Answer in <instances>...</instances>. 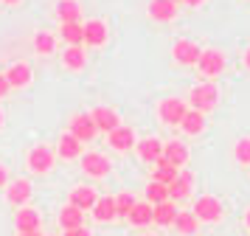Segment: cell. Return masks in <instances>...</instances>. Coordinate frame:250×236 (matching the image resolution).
<instances>
[{
	"mask_svg": "<svg viewBox=\"0 0 250 236\" xmlns=\"http://www.w3.org/2000/svg\"><path fill=\"white\" fill-rule=\"evenodd\" d=\"M216 101H219V90H216V85H211V82H203V85H197V87H191V96H188V104H191V110L197 112H208L216 107Z\"/></svg>",
	"mask_w": 250,
	"mask_h": 236,
	"instance_id": "obj_1",
	"label": "cell"
},
{
	"mask_svg": "<svg viewBox=\"0 0 250 236\" xmlns=\"http://www.w3.org/2000/svg\"><path fill=\"white\" fill-rule=\"evenodd\" d=\"M194 216L200 219V222H216L219 216H222V202L211 197V194H203L200 200L194 202Z\"/></svg>",
	"mask_w": 250,
	"mask_h": 236,
	"instance_id": "obj_2",
	"label": "cell"
},
{
	"mask_svg": "<svg viewBox=\"0 0 250 236\" xmlns=\"http://www.w3.org/2000/svg\"><path fill=\"white\" fill-rule=\"evenodd\" d=\"M188 112V107H186V101L183 99H163L158 104V115L163 124H169V127H177V124L183 121V115Z\"/></svg>",
	"mask_w": 250,
	"mask_h": 236,
	"instance_id": "obj_3",
	"label": "cell"
},
{
	"mask_svg": "<svg viewBox=\"0 0 250 236\" xmlns=\"http://www.w3.org/2000/svg\"><path fill=\"white\" fill-rule=\"evenodd\" d=\"M197 67H200L203 76H219L225 70V56L216 48H205L203 54H200V59H197Z\"/></svg>",
	"mask_w": 250,
	"mask_h": 236,
	"instance_id": "obj_4",
	"label": "cell"
},
{
	"mask_svg": "<svg viewBox=\"0 0 250 236\" xmlns=\"http://www.w3.org/2000/svg\"><path fill=\"white\" fill-rule=\"evenodd\" d=\"M68 132L76 138V141H93L96 135H99V129H96V124H93L90 118V112H79V115H73L70 118V127H68Z\"/></svg>",
	"mask_w": 250,
	"mask_h": 236,
	"instance_id": "obj_5",
	"label": "cell"
},
{
	"mask_svg": "<svg viewBox=\"0 0 250 236\" xmlns=\"http://www.w3.org/2000/svg\"><path fill=\"white\" fill-rule=\"evenodd\" d=\"M110 169H113V163L104 155H99V152H87V155H84V152H82V172H84V174H90V177H107Z\"/></svg>",
	"mask_w": 250,
	"mask_h": 236,
	"instance_id": "obj_6",
	"label": "cell"
},
{
	"mask_svg": "<svg viewBox=\"0 0 250 236\" xmlns=\"http://www.w3.org/2000/svg\"><path fill=\"white\" fill-rule=\"evenodd\" d=\"M54 160H57V155H54L48 146H34V149L28 152V169H31L34 174L51 172V169H54Z\"/></svg>",
	"mask_w": 250,
	"mask_h": 236,
	"instance_id": "obj_7",
	"label": "cell"
},
{
	"mask_svg": "<svg viewBox=\"0 0 250 236\" xmlns=\"http://www.w3.org/2000/svg\"><path fill=\"white\" fill-rule=\"evenodd\" d=\"M203 54V48L191 40H177L174 48H171V56H174V62L177 65H197V59Z\"/></svg>",
	"mask_w": 250,
	"mask_h": 236,
	"instance_id": "obj_8",
	"label": "cell"
},
{
	"mask_svg": "<svg viewBox=\"0 0 250 236\" xmlns=\"http://www.w3.org/2000/svg\"><path fill=\"white\" fill-rule=\"evenodd\" d=\"M90 118H93V124H96V129H99V132H107V135L113 132V129H118V127H121V118H118V112L110 110V107H93Z\"/></svg>",
	"mask_w": 250,
	"mask_h": 236,
	"instance_id": "obj_9",
	"label": "cell"
},
{
	"mask_svg": "<svg viewBox=\"0 0 250 236\" xmlns=\"http://www.w3.org/2000/svg\"><path fill=\"white\" fill-rule=\"evenodd\" d=\"M14 225H17V234H37V231H40V211L28 208V205L17 208Z\"/></svg>",
	"mask_w": 250,
	"mask_h": 236,
	"instance_id": "obj_10",
	"label": "cell"
},
{
	"mask_svg": "<svg viewBox=\"0 0 250 236\" xmlns=\"http://www.w3.org/2000/svg\"><path fill=\"white\" fill-rule=\"evenodd\" d=\"M96 200H99V194H96L90 186H76V189L68 194V205L79 208V211H87V208H93V205H96Z\"/></svg>",
	"mask_w": 250,
	"mask_h": 236,
	"instance_id": "obj_11",
	"label": "cell"
},
{
	"mask_svg": "<svg viewBox=\"0 0 250 236\" xmlns=\"http://www.w3.org/2000/svg\"><path fill=\"white\" fill-rule=\"evenodd\" d=\"M31 183L28 180H14V183H9V189H6V200L12 202V205H17V208H23L25 202L31 200Z\"/></svg>",
	"mask_w": 250,
	"mask_h": 236,
	"instance_id": "obj_12",
	"label": "cell"
},
{
	"mask_svg": "<svg viewBox=\"0 0 250 236\" xmlns=\"http://www.w3.org/2000/svg\"><path fill=\"white\" fill-rule=\"evenodd\" d=\"M191 189H194V174L188 169H183L177 174V180L169 186V200H186L191 194Z\"/></svg>",
	"mask_w": 250,
	"mask_h": 236,
	"instance_id": "obj_13",
	"label": "cell"
},
{
	"mask_svg": "<svg viewBox=\"0 0 250 236\" xmlns=\"http://www.w3.org/2000/svg\"><path fill=\"white\" fill-rule=\"evenodd\" d=\"M138 155L144 163H158L160 157H163V144H160L158 138H141L138 141Z\"/></svg>",
	"mask_w": 250,
	"mask_h": 236,
	"instance_id": "obj_14",
	"label": "cell"
},
{
	"mask_svg": "<svg viewBox=\"0 0 250 236\" xmlns=\"http://www.w3.org/2000/svg\"><path fill=\"white\" fill-rule=\"evenodd\" d=\"M174 14H177V3L174 0H152L149 3V17L158 22H169L174 20Z\"/></svg>",
	"mask_w": 250,
	"mask_h": 236,
	"instance_id": "obj_15",
	"label": "cell"
},
{
	"mask_svg": "<svg viewBox=\"0 0 250 236\" xmlns=\"http://www.w3.org/2000/svg\"><path fill=\"white\" fill-rule=\"evenodd\" d=\"M107 144L113 146V149H118V152H126V149L135 146V132L129 127H118V129H113V132L107 135Z\"/></svg>",
	"mask_w": 250,
	"mask_h": 236,
	"instance_id": "obj_16",
	"label": "cell"
},
{
	"mask_svg": "<svg viewBox=\"0 0 250 236\" xmlns=\"http://www.w3.org/2000/svg\"><path fill=\"white\" fill-rule=\"evenodd\" d=\"M163 160H169L171 166H186V160H188V146L180 144V141H169V144H163Z\"/></svg>",
	"mask_w": 250,
	"mask_h": 236,
	"instance_id": "obj_17",
	"label": "cell"
},
{
	"mask_svg": "<svg viewBox=\"0 0 250 236\" xmlns=\"http://www.w3.org/2000/svg\"><path fill=\"white\" fill-rule=\"evenodd\" d=\"M82 31H84V43L87 45H104L107 43V25L102 20H87L82 25Z\"/></svg>",
	"mask_w": 250,
	"mask_h": 236,
	"instance_id": "obj_18",
	"label": "cell"
},
{
	"mask_svg": "<svg viewBox=\"0 0 250 236\" xmlns=\"http://www.w3.org/2000/svg\"><path fill=\"white\" fill-rule=\"evenodd\" d=\"M3 76L9 82V87H25V85L31 82V67L25 65V62H17V65H12Z\"/></svg>",
	"mask_w": 250,
	"mask_h": 236,
	"instance_id": "obj_19",
	"label": "cell"
},
{
	"mask_svg": "<svg viewBox=\"0 0 250 236\" xmlns=\"http://www.w3.org/2000/svg\"><path fill=\"white\" fill-rule=\"evenodd\" d=\"M177 205L174 202H160V205H152V222L155 225H174V219H177Z\"/></svg>",
	"mask_w": 250,
	"mask_h": 236,
	"instance_id": "obj_20",
	"label": "cell"
},
{
	"mask_svg": "<svg viewBox=\"0 0 250 236\" xmlns=\"http://www.w3.org/2000/svg\"><path fill=\"white\" fill-rule=\"evenodd\" d=\"M93 219L96 222H113L115 219V197H99L93 205Z\"/></svg>",
	"mask_w": 250,
	"mask_h": 236,
	"instance_id": "obj_21",
	"label": "cell"
},
{
	"mask_svg": "<svg viewBox=\"0 0 250 236\" xmlns=\"http://www.w3.org/2000/svg\"><path fill=\"white\" fill-rule=\"evenodd\" d=\"M57 155L65 157V160H73V157H82V141H76L70 132H65L59 138V146H57Z\"/></svg>",
	"mask_w": 250,
	"mask_h": 236,
	"instance_id": "obj_22",
	"label": "cell"
},
{
	"mask_svg": "<svg viewBox=\"0 0 250 236\" xmlns=\"http://www.w3.org/2000/svg\"><path fill=\"white\" fill-rule=\"evenodd\" d=\"M177 174H180V169L171 166L169 160L160 157L158 163H155V174H152V180H155V183H163V186H171V183L177 180Z\"/></svg>",
	"mask_w": 250,
	"mask_h": 236,
	"instance_id": "obj_23",
	"label": "cell"
},
{
	"mask_svg": "<svg viewBox=\"0 0 250 236\" xmlns=\"http://www.w3.org/2000/svg\"><path fill=\"white\" fill-rule=\"evenodd\" d=\"M57 17L62 22H79L82 20V9L76 0H59L57 3Z\"/></svg>",
	"mask_w": 250,
	"mask_h": 236,
	"instance_id": "obj_24",
	"label": "cell"
},
{
	"mask_svg": "<svg viewBox=\"0 0 250 236\" xmlns=\"http://www.w3.org/2000/svg\"><path fill=\"white\" fill-rule=\"evenodd\" d=\"M180 127H183V132L186 135H200L205 129V115L203 112H197V110H188L186 115H183Z\"/></svg>",
	"mask_w": 250,
	"mask_h": 236,
	"instance_id": "obj_25",
	"label": "cell"
},
{
	"mask_svg": "<svg viewBox=\"0 0 250 236\" xmlns=\"http://www.w3.org/2000/svg\"><path fill=\"white\" fill-rule=\"evenodd\" d=\"M62 62H65L68 70H82L84 62H87V56H84V51H82V45H68L65 54H62Z\"/></svg>",
	"mask_w": 250,
	"mask_h": 236,
	"instance_id": "obj_26",
	"label": "cell"
},
{
	"mask_svg": "<svg viewBox=\"0 0 250 236\" xmlns=\"http://www.w3.org/2000/svg\"><path fill=\"white\" fill-rule=\"evenodd\" d=\"M126 219L135 225V228H146V225H152V205H149V202H135V208L129 211Z\"/></svg>",
	"mask_w": 250,
	"mask_h": 236,
	"instance_id": "obj_27",
	"label": "cell"
},
{
	"mask_svg": "<svg viewBox=\"0 0 250 236\" xmlns=\"http://www.w3.org/2000/svg\"><path fill=\"white\" fill-rule=\"evenodd\" d=\"M59 225H62L65 231L82 228V211L73 208V205H62V208H59Z\"/></svg>",
	"mask_w": 250,
	"mask_h": 236,
	"instance_id": "obj_28",
	"label": "cell"
},
{
	"mask_svg": "<svg viewBox=\"0 0 250 236\" xmlns=\"http://www.w3.org/2000/svg\"><path fill=\"white\" fill-rule=\"evenodd\" d=\"M174 228H177L183 236H194V234H197V228H200V219H197L191 211H183V214H177Z\"/></svg>",
	"mask_w": 250,
	"mask_h": 236,
	"instance_id": "obj_29",
	"label": "cell"
},
{
	"mask_svg": "<svg viewBox=\"0 0 250 236\" xmlns=\"http://www.w3.org/2000/svg\"><path fill=\"white\" fill-rule=\"evenodd\" d=\"M144 194H146V202H149V205L169 202V186H163V183H155V180H152V183L146 186V191H144Z\"/></svg>",
	"mask_w": 250,
	"mask_h": 236,
	"instance_id": "obj_30",
	"label": "cell"
},
{
	"mask_svg": "<svg viewBox=\"0 0 250 236\" xmlns=\"http://www.w3.org/2000/svg\"><path fill=\"white\" fill-rule=\"evenodd\" d=\"M62 40H65L68 45H84L82 22H62Z\"/></svg>",
	"mask_w": 250,
	"mask_h": 236,
	"instance_id": "obj_31",
	"label": "cell"
},
{
	"mask_svg": "<svg viewBox=\"0 0 250 236\" xmlns=\"http://www.w3.org/2000/svg\"><path fill=\"white\" fill-rule=\"evenodd\" d=\"M135 197L129 194V191H121V194H115V216H121V219H126L129 216V211L135 208Z\"/></svg>",
	"mask_w": 250,
	"mask_h": 236,
	"instance_id": "obj_32",
	"label": "cell"
},
{
	"mask_svg": "<svg viewBox=\"0 0 250 236\" xmlns=\"http://www.w3.org/2000/svg\"><path fill=\"white\" fill-rule=\"evenodd\" d=\"M54 48H57L54 34H48V31H37L34 34V51H37V54H51Z\"/></svg>",
	"mask_w": 250,
	"mask_h": 236,
	"instance_id": "obj_33",
	"label": "cell"
},
{
	"mask_svg": "<svg viewBox=\"0 0 250 236\" xmlns=\"http://www.w3.org/2000/svg\"><path fill=\"white\" fill-rule=\"evenodd\" d=\"M233 157H236L239 163L250 166V138H242V141H236V146H233Z\"/></svg>",
	"mask_w": 250,
	"mask_h": 236,
	"instance_id": "obj_34",
	"label": "cell"
},
{
	"mask_svg": "<svg viewBox=\"0 0 250 236\" xmlns=\"http://www.w3.org/2000/svg\"><path fill=\"white\" fill-rule=\"evenodd\" d=\"M62 236H90V231H87V228L82 225V228H73V231H65Z\"/></svg>",
	"mask_w": 250,
	"mask_h": 236,
	"instance_id": "obj_35",
	"label": "cell"
},
{
	"mask_svg": "<svg viewBox=\"0 0 250 236\" xmlns=\"http://www.w3.org/2000/svg\"><path fill=\"white\" fill-rule=\"evenodd\" d=\"M9 90H12V87H9V82H6V76H3V73H0V99H3Z\"/></svg>",
	"mask_w": 250,
	"mask_h": 236,
	"instance_id": "obj_36",
	"label": "cell"
},
{
	"mask_svg": "<svg viewBox=\"0 0 250 236\" xmlns=\"http://www.w3.org/2000/svg\"><path fill=\"white\" fill-rule=\"evenodd\" d=\"M9 183V172H6V166H0V189Z\"/></svg>",
	"mask_w": 250,
	"mask_h": 236,
	"instance_id": "obj_37",
	"label": "cell"
},
{
	"mask_svg": "<svg viewBox=\"0 0 250 236\" xmlns=\"http://www.w3.org/2000/svg\"><path fill=\"white\" fill-rule=\"evenodd\" d=\"M183 3H186V6H200L203 0H183Z\"/></svg>",
	"mask_w": 250,
	"mask_h": 236,
	"instance_id": "obj_38",
	"label": "cell"
},
{
	"mask_svg": "<svg viewBox=\"0 0 250 236\" xmlns=\"http://www.w3.org/2000/svg\"><path fill=\"white\" fill-rule=\"evenodd\" d=\"M245 65H248V70H250V48H248V54H245Z\"/></svg>",
	"mask_w": 250,
	"mask_h": 236,
	"instance_id": "obj_39",
	"label": "cell"
},
{
	"mask_svg": "<svg viewBox=\"0 0 250 236\" xmlns=\"http://www.w3.org/2000/svg\"><path fill=\"white\" fill-rule=\"evenodd\" d=\"M245 225H248V228H250V208H248V211H245Z\"/></svg>",
	"mask_w": 250,
	"mask_h": 236,
	"instance_id": "obj_40",
	"label": "cell"
},
{
	"mask_svg": "<svg viewBox=\"0 0 250 236\" xmlns=\"http://www.w3.org/2000/svg\"><path fill=\"white\" fill-rule=\"evenodd\" d=\"M3 3H9V6H14V3H20V0H3Z\"/></svg>",
	"mask_w": 250,
	"mask_h": 236,
	"instance_id": "obj_41",
	"label": "cell"
},
{
	"mask_svg": "<svg viewBox=\"0 0 250 236\" xmlns=\"http://www.w3.org/2000/svg\"><path fill=\"white\" fill-rule=\"evenodd\" d=\"M17 236H40V231H37V234H17Z\"/></svg>",
	"mask_w": 250,
	"mask_h": 236,
	"instance_id": "obj_42",
	"label": "cell"
},
{
	"mask_svg": "<svg viewBox=\"0 0 250 236\" xmlns=\"http://www.w3.org/2000/svg\"><path fill=\"white\" fill-rule=\"evenodd\" d=\"M0 127H3V110H0Z\"/></svg>",
	"mask_w": 250,
	"mask_h": 236,
	"instance_id": "obj_43",
	"label": "cell"
},
{
	"mask_svg": "<svg viewBox=\"0 0 250 236\" xmlns=\"http://www.w3.org/2000/svg\"><path fill=\"white\" fill-rule=\"evenodd\" d=\"M174 3H180V0H174Z\"/></svg>",
	"mask_w": 250,
	"mask_h": 236,
	"instance_id": "obj_44",
	"label": "cell"
}]
</instances>
